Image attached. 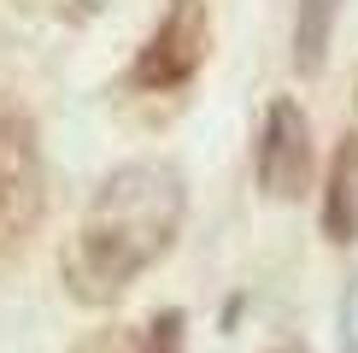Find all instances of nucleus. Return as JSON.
Returning <instances> with one entry per match:
<instances>
[{
  "label": "nucleus",
  "instance_id": "0eeeda50",
  "mask_svg": "<svg viewBox=\"0 0 358 353\" xmlns=\"http://www.w3.org/2000/svg\"><path fill=\"white\" fill-rule=\"evenodd\" d=\"M182 335H188V318L171 306V312H159L153 324H147V335L136 342V353H182Z\"/></svg>",
  "mask_w": 358,
  "mask_h": 353
},
{
  "label": "nucleus",
  "instance_id": "7ed1b4c3",
  "mask_svg": "<svg viewBox=\"0 0 358 353\" xmlns=\"http://www.w3.org/2000/svg\"><path fill=\"white\" fill-rule=\"evenodd\" d=\"M311 165H317V147H311V118L294 95H276L264 106L259 124V147H252V176L271 200H300L311 188Z\"/></svg>",
  "mask_w": 358,
  "mask_h": 353
},
{
  "label": "nucleus",
  "instance_id": "f03ea898",
  "mask_svg": "<svg viewBox=\"0 0 358 353\" xmlns=\"http://www.w3.org/2000/svg\"><path fill=\"white\" fill-rule=\"evenodd\" d=\"M206 53H212V6L206 0H171L159 29L141 41L136 65H129V83L147 88V95H171V88L200 77Z\"/></svg>",
  "mask_w": 358,
  "mask_h": 353
},
{
  "label": "nucleus",
  "instance_id": "39448f33",
  "mask_svg": "<svg viewBox=\"0 0 358 353\" xmlns=\"http://www.w3.org/2000/svg\"><path fill=\"white\" fill-rule=\"evenodd\" d=\"M323 235L335 247L358 242V130L335 141L329 171H323Z\"/></svg>",
  "mask_w": 358,
  "mask_h": 353
},
{
  "label": "nucleus",
  "instance_id": "20e7f679",
  "mask_svg": "<svg viewBox=\"0 0 358 353\" xmlns=\"http://www.w3.org/2000/svg\"><path fill=\"white\" fill-rule=\"evenodd\" d=\"M41 224V147L18 106H0V254Z\"/></svg>",
  "mask_w": 358,
  "mask_h": 353
},
{
  "label": "nucleus",
  "instance_id": "f257e3e1",
  "mask_svg": "<svg viewBox=\"0 0 358 353\" xmlns=\"http://www.w3.org/2000/svg\"><path fill=\"white\" fill-rule=\"evenodd\" d=\"M182 176L159 159H136L117 165L106 183L94 188V200L83 206L77 235L59 254V277L83 306H112L124 289H136L159 259L182 235Z\"/></svg>",
  "mask_w": 358,
  "mask_h": 353
},
{
  "label": "nucleus",
  "instance_id": "6e6552de",
  "mask_svg": "<svg viewBox=\"0 0 358 353\" xmlns=\"http://www.w3.org/2000/svg\"><path fill=\"white\" fill-rule=\"evenodd\" d=\"M341 353H358V277H352L347 300H341Z\"/></svg>",
  "mask_w": 358,
  "mask_h": 353
},
{
  "label": "nucleus",
  "instance_id": "423d86ee",
  "mask_svg": "<svg viewBox=\"0 0 358 353\" xmlns=\"http://www.w3.org/2000/svg\"><path fill=\"white\" fill-rule=\"evenodd\" d=\"M335 24H341V0H300V12H294V65H300V77L323 71Z\"/></svg>",
  "mask_w": 358,
  "mask_h": 353
},
{
  "label": "nucleus",
  "instance_id": "1a4fd4ad",
  "mask_svg": "<svg viewBox=\"0 0 358 353\" xmlns=\"http://www.w3.org/2000/svg\"><path fill=\"white\" fill-rule=\"evenodd\" d=\"M77 353H136V335H124V330H100V335H88Z\"/></svg>",
  "mask_w": 358,
  "mask_h": 353
}]
</instances>
